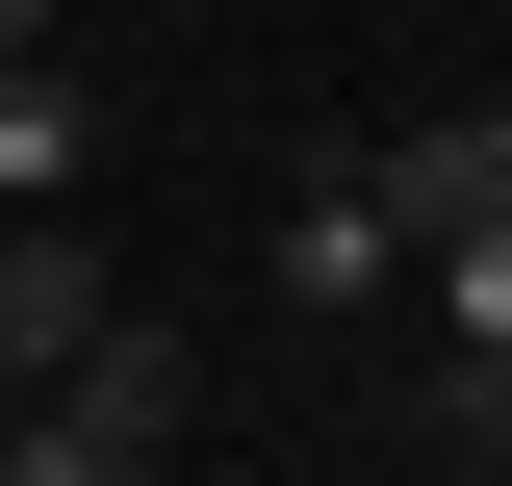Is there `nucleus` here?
Here are the masks:
<instances>
[{
    "mask_svg": "<svg viewBox=\"0 0 512 486\" xmlns=\"http://www.w3.org/2000/svg\"><path fill=\"white\" fill-rule=\"evenodd\" d=\"M359 180H384V231H410V256H461V231H512V103H410V128L359 154Z\"/></svg>",
    "mask_w": 512,
    "mask_h": 486,
    "instance_id": "1",
    "label": "nucleus"
},
{
    "mask_svg": "<svg viewBox=\"0 0 512 486\" xmlns=\"http://www.w3.org/2000/svg\"><path fill=\"white\" fill-rule=\"evenodd\" d=\"M103 307H128V282H103V231H77V205H0V384H52Z\"/></svg>",
    "mask_w": 512,
    "mask_h": 486,
    "instance_id": "2",
    "label": "nucleus"
},
{
    "mask_svg": "<svg viewBox=\"0 0 512 486\" xmlns=\"http://www.w3.org/2000/svg\"><path fill=\"white\" fill-rule=\"evenodd\" d=\"M282 307H410V231H384V180H282Z\"/></svg>",
    "mask_w": 512,
    "mask_h": 486,
    "instance_id": "3",
    "label": "nucleus"
},
{
    "mask_svg": "<svg viewBox=\"0 0 512 486\" xmlns=\"http://www.w3.org/2000/svg\"><path fill=\"white\" fill-rule=\"evenodd\" d=\"M103 180V77L77 52H0V205H77Z\"/></svg>",
    "mask_w": 512,
    "mask_h": 486,
    "instance_id": "4",
    "label": "nucleus"
},
{
    "mask_svg": "<svg viewBox=\"0 0 512 486\" xmlns=\"http://www.w3.org/2000/svg\"><path fill=\"white\" fill-rule=\"evenodd\" d=\"M0 486H180V461H128L103 410H52V384H26V410H0Z\"/></svg>",
    "mask_w": 512,
    "mask_h": 486,
    "instance_id": "5",
    "label": "nucleus"
},
{
    "mask_svg": "<svg viewBox=\"0 0 512 486\" xmlns=\"http://www.w3.org/2000/svg\"><path fill=\"white\" fill-rule=\"evenodd\" d=\"M436 282V359H512V231H461V256H410Z\"/></svg>",
    "mask_w": 512,
    "mask_h": 486,
    "instance_id": "6",
    "label": "nucleus"
},
{
    "mask_svg": "<svg viewBox=\"0 0 512 486\" xmlns=\"http://www.w3.org/2000/svg\"><path fill=\"white\" fill-rule=\"evenodd\" d=\"M410 410H436L461 461H512V359H410Z\"/></svg>",
    "mask_w": 512,
    "mask_h": 486,
    "instance_id": "7",
    "label": "nucleus"
},
{
    "mask_svg": "<svg viewBox=\"0 0 512 486\" xmlns=\"http://www.w3.org/2000/svg\"><path fill=\"white\" fill-rule=\"evenodd\" d=\"M0 52H52V0H0Z\"/></svg>",
    "mask_w": 512,
    "mask_h": 486,
    "instance_id": "8",
    "label": "nucleus"
},
{
    "mask_svg": "<svg viewBox=\"0 0 512 486\" xmlns=\"http://www.w3.org/2000/svg\"><path fill=\"white\" fill-rule=\"evenodd\" d=\"M0 410H26V384H0Z\"/></svg>",
    "mask_w": 512,
    "mask_h": 486,
    "instance_id": "9",
    "label": "nucleus"
}]
</instances>
